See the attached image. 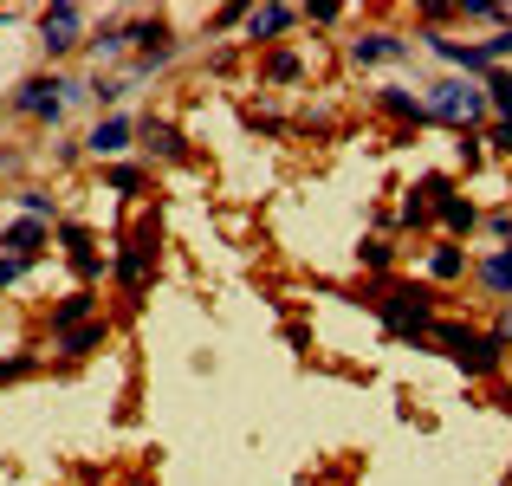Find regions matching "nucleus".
I'll use <instances>...</instances> for the list:
<instances>
[{
  "label": "nucleus",
  "mask_w": 512,
  "mask_h": 486,
  "mask_svg": "<svg viewBox=\"0 0 512 486\" xmlns=\"http://www.w3.org/2000/svg\"><path fill=\"white\" fill-rule=\"evenodd\" d=\"M376 318L389 337H415L422 344L435 331V286H376Z\"/></svg>",
  "instance_id": "nucleus-1"
},
{
  "label": "nucleus",
  "mask_w": 512,
  "mask_h": 486,
  "mask_svg": "<svg viewBox=\"0 0 512 486\" xmlns=\"http://www.w3.org/2000/svg\"><path fill=\"white\" fill-rule=\"evenodd\" d=\"M422 104H428V124H448V130H474L480 117H487L480 78H441V85L422 91Z\"/></svg>",
  "instance_id": "nucleus-2"
},
{
  "label": "nucleus",
  "mask_w": 512,
  "mask_h": 486,
  "mask_svg": "<svg viewBox=\"0 0 512 486\" xmlns=\"http://www.w3.org/2000/svg\"><path fill=\"white\" fill-rule=\"evenodd\" d=\"M428 337H435V344H448V357L461 363L467 376H493L506 363V350L493 344V331L480 337V331H467V324H454V318H435V331H428Z\"/></svg>",
  "instance_id": "nucleus-3"
},
{
  "label": "nucleus",
  "mask_w": 512,
  "mask_h": 486,
  "mask_svg": "<svg viewBox=\"0 0 512 486\" xmlns=\"http://www.w3.org/2000/svg\"><path fill=\"white\" fill-rule=\"evenodd\" d=\"M13 117H26V124H59L65 117V78L59 72H39V78H20V85H13Z\"/></svg>",
  "instance_id": "nucleus-4"
},
{
  "label": "nucleus",
  "mask_w": 512,
  "mask_h": 486,
  "mask_svg": "<svg viewBox=\"0 0 512 486\" xmlns=\"http://www.w3.org/2000/svg\"><path fill=\"white\" fill-rule=\"evenodd\" d=\"M150 273H156V234H130V240H117V253H111V279L130 292V305H143V286H150Z\"/></svg>",
  "instance_id": "nucleus-5"
},
{
  "label": "nucleus",
  "mask_w": 512,
  "mask_h": 486,
  "mask_svg": "<svg viewBox=\"0 0 512 486\" xmlns=\"http://www.w3.org/2000/svg\"><path fill=\"white\" fill-rule=\"evenodd\" d=\"M78 33H85V7H72V0L39 13V52H46V59H65V52L78 46Z\"/></svg>",
  "instance_id": "nucleus-6"
},
{
  "label": "nucleus",
  "mask_w": 512,
  "mask_h": 486,
  "mask_svg": "<svg viewBox=\"0 0 512 486\" xmlns=\"http://www.w3.org/2000/svg\"><path fill=\"white\" fill-rule=\"evenodd\" d=\"M409 59V39L389 33V26H370V33L350 39V65H402Z\"/></svg>",
  "instance_id": "nucleus-7"
},
{
  "label": "nucleus",
  "mask_w": 512,
  "mask_h": 486,
  "mask_svg": "<svg viewBox=\"0 0 512 486\" xmlns=\"http://www.w3.org/2000/svg\"><path fill=\"white\" fill-rule=\"evenodd\" d=\"M130 137H137V124L111 111V117H98V124H91V130H85V137H78V143H85V150L98 156V162H117V156L130 150Z\"/></svg>",
  "instance_id": "nucleus-8"
},
{
  "label": "nucleus",
  "mask_w": 512,
  "mask_h": 486,
  "mask_svg": "<svg viewBox=\"0 0 512 486\" xmlns=\"http://www.w3.org/2000/svg\"><path fill=\"white\" fill-rule=\"evenodd\" d=\"M46 240H52V227L46 221H26V214L13 227H0V253H7V260H26V266L46 253Z\"/></svg>",
  "instance_id": "nucleus-9"
},
{
  "label": "nucleus",
  "mask_w": 512,
  "mask_h": 486,
  "mask_svg": "<svg viewBox=\"0 0 512 486\" xmlns=\"http://www.w3.org/2000/svg\"><path fill=\"white\" fill-rule=\"evenodd\" d=\"M376 111H383V117H396V124H415V130L428 124L422 91H409V85H383V91H376Z\"/></svg>",
  "instance_id": "nucleus-10"
},
{
  "label": "nucleus",
  "mask_w": 512,
  "mask_h": 486,
  "mask_svg": "<svg viewBox=\"0 0 512 486\" xmlns=\"http://www.w3.org/2000/svg\"><path fill=\"white\" fill-rule=\"evenodd\" d=\"M428 279H435V286L467 279V247L461 240H435V247H428Z\"/></svg>",
  "instance_id": "nucleus-11"
},
{
  "label": "nucleus",
  "mask_w": 512,
  "mask_h": 486,
  "mask_svg": "<svg viewBox=\"0 0 512 486\" xmlns=\"http://www.w3.org/2000/svg\"><path fill=\"white\" fill-rule=\"evenodd\" d=\"M91 318H98V292H85V286L65 292V299L52 305V337H59V331H78V324H91Z\"/></svg>",
  "instance_id": "nucleus-12"
},
{
  "label": "nucleus",
  "mask_w": 512,
  "mask_h": 486,
  "mask_svg": "<svg viewBox=\"0 0 512 486\" xmlns=\"http://www.w3.org/2000/svg\"><path fill=\"white\" fill-rule=\"evenodd\" d=\"M435 214H441V227H448V240H461V234H474V227H480V208L467 195H454V188L435 201Z\"/></svg>",
  "instance_id": "nucleus-13"
},
{
  "label": "nucleus",
  "mask_w": 512,
  "mask_h": 486,
  "mask_svg": "<svg viewBox=\"0 0 512 486\" xmlns=\"http://www.w3.org/2000/svg\"><path fill=\"white\" fill-rule=\"evenodd\" d=\"M299 26V7H247V39H279Z\"/></svg>",
  "instance_id": "nucleus-14"
},
{
  "label": "nucleus",
  "mask_w": 512,
  "mask_h": 486,
  "mask_svg": "<svg viewBox=\"0 0 512 486\" xmlns=\"http://www.w3.org/2000/svg\"><path fill=\"white\" fill-rule=\"evenodd\" d=\"M143 143H150V156H163V162H188V143H182V130L163 124V117H143Z\"/></svg>",
  "instance_id": "nucleus-15"
},
{
  "label": "nucleus",
  "mask_w": 512,
  "mask_h": 486,
  "mask_svg": "<svg viewBox=\"0 0 512 486\" xmlns=\"http://www.w3.org/2000/svg\"><path fill=\"white\" fill-rule=\"evenodd\" d=\"M474 279L493 292V299H512V240H506L500 253H487V260L474 266Z\"/></svg>",
  "instance_id": "nucleus-16"
},
{
  "label": "nucleus",
  "mask_w": 512,
  "mask_h": 486,
  "mask_svg": "<svg viewBox=\"0 0 512 486\" xmlns=\"http://www.w3.org/2000/svg\"><path fill=\"white\" fill-rule=\"evenodd\" d=\"M85 52H91V59H124V52H130V20H104L98 33L85 39Z\"/></svg>",
  "instance_id": "nucleus-17"
},
{
  "label": "nucleus",
  "mask_w": 512,
  "mask_h": 486,
  "mask_svg": "<svg viewBox=\"0 0 512 486\" xmlns=\"http://www.w3.org/2000/svg\"><path fill=\"white\" fill-rule=\"evenodd\" d=\"M104 331H111V324H104V318H91V324H78V331H59L52 344H59V357H91V350L104 344Z\"/></svg>",
  "instance_id": "nucleus-18"
},
{
  "label": "nucleus",
  "mask_w": 512,
  "mask_h": 486,
  "mask_svg": "<svg viewBox=\"0 0 512 486\" xmlns=\"http://www.w3.org/2000/svg\"><path fill=\"white\" fill-rule=\"evenodd\" d=\"M13 201H20V214H26V221H59V195H52V188H33V182H26V188H13Z\"/></svg>",
  "instance_id": "nucleus-19"
},
{
  "label": "nucleus",
  "mask_w": 512,
  "mask_h": 486,
  "mask_svg": "<svg viewBox=\"0 0 512 486\" xmlns=\"http://www.w3.org/2000/svg\"><path fill=\"white\" fill-rule=\"evenodd\" d=\"M59 247H65V260H72V266L98 260V240H91V227H85V221H65V227H59Z\"/></svg>",
  "instance_id": "nucleus-20"
},
{
  "label": "nucleus",
  "mask_w": 512,
  "mask_h": 486,
  "mask_svg": "<svg viewBox=\"0 0 512 486\" xmlns=\"http://www.w3.org/2000/svg\"><path fill=\"white\" fill-rule=\"evenodd\" d=\"M480 91H487V111H500V124H512V72L506 65H493Z\"/></svg>",
  "instance_id": "nucleus-21"
},
{
  "label": "nucleus",
  "mask_w": 512,
  "mask_h": 486,
  "mask_svg": "<svg viewBox=\"0 0 512 486\" xmlns=\"http://www.w3.org/2000/svg\"><path fill=\"white\" fill-rule=\"evenodd\" d=\"M260 72H266V85H299V78H305V59H299V52H273Z\"/></svg>",
  "instance_id": "nucleus-22"
},
{
  "label": "nucleus",
  "mask_w": 512,
  "mask_h": 486,
  "mask_svg": "<svg viewBox=\"0 0 512 486\" xmlns=\"http://www.w3.org/2000/svg\"><path fill=\"white\" fill-rule=\"evenodd\" d=\"M143 182H150V175H143V162H111V169H104V188H117V195H137Z\"/></svg>",
  "instance_id": "nucleus-23"
},
{
  "label": "nucleus",
  "mask_w": 512,
  "mask_h": 486,
  "mask_svg": "<svg viewBox=\"0 0 512 486\" xmlns=\"http://www.w3.org/2000/svg\"><path fill=\"white\" fill-rule=\"evenodd\" d=\"M85 98L111 111V104H124V98H130V85H124V78H85Z\"/></svg>",
  "instance_id": "nucleus-24"
},
{
  "label": "nucleus",
  "mask_w": 512,
  "mask_h": 486,
  "mask_svg": "<svg viewBox=\"0 0 512 486\" xmlns=\"http://www.w3.org/2000/svg\"><path fill=\"white\" fill-rule=\"evenodd\" d=\"M357 260L370 266V273H389V266H396V247H389V240H363V247H357Z\"/></svg>",
  "instance_id": "nucleus-25"
},
{
  "label": "nucleus",
  "mask_w": 512,
  "mask_h": 486,
  "mask_svg": "<svg viewBox=\"0 0 512 486\" xmlns=\"http://www.w3.org/2000/svg\"><path fill=\"white\" fill-rule=\"evenodd\" d=\"M33 370H39L33 350H13V357H0V383H20V376H33Z\"/></svg>",
  "instance_id": "nucleus-26"
},
{
  "label": "nucleus",
  "mask_w": 512,
  "mask_h": 486,
  "mask_svg": "<svg viewBox=\"0 0 512 486\" xmlns=\"http://www.w3.org/2000/svg\"><path fill=\"white\" fill-rule=\"evenodd\" d=\"M480 52H487V65H506L512 59V26H500L493 39H480Z\"/></svg>",
  "instance_id": "nucleus-27"
},
{
  "label": "nucleus",
  "mask_w": 512,
  "mask_h": 486,
  "mask_svg": "<svg viewBox=\"0 0 512 486\" xmlns=\"http://www.w3.org/2000/svg\"><path fill=\"white\" fill-rule=\"evenodd\" d=\"M454 156H461L467 169H480V156H487V143H480L474 130H461V143H454Z\"/></svg>",
  "instance_id": "nucleus-28"
},
{
  "label": "nucleus",
  "mask_w": 512,
  "mask_h": 486,
  "mask_svg": "<svg viewBox=\"0 0 512 486\" xmlns=\"http://www.w3.org/2000/svg\"><path fill=\"white\" fill-rule=\"evenodd\" d=\"M26 273H33V266H26V260H7V253H0V292H7V286H20Z\"/></svg>",
  "instance_id": "nucleus-29"
},
{
  "label": "nucleus",
  "mask_w": 512,
  "mask_h": 486,
  "mask_svg": "<svg viewBox=\"0 0 512 486\" xmlns=\"http://www.w3.org/2000/svg\"><path fill=\"white\" fill-rule=\"evenodd\" d=\"M299 20H312V26H338V20H344V7H331V0H325V7H305Z\"/></svg>",
  "instance_id": "nucleus-30"
},
{
  "label": "nucleus",
  "mask_w": 512,
  "mask_h": 486,
  "mask_svg": "<svg viewBox=\"0 0 512 486\" xmlns=\"http://www.w3.org/2000/svg\"><path fill=\"white\" fill-rule=\"evenodd\" d=\"M487 234H493V240H512V208H500V214H487Z\"/></svg>",
  "instance_id": "nucleus-31"
},
{
  "label": "nucleus",
  "mask_w": 512,
  "mask_h": 486,
  "mask_svg": "<svg viewBox=\"0 0 512 486\" xmlns=\"http://www.w3.org/2000/svg\"><path fill=\"white\" fill-rule=\"evenodd\" d=\"M480 143H493V150H500V156H512V124H493V130H487V137H480Z\"/></svg>",
  "instance_id": "nucleus-32"
},
{
  "label": "nucleus",
  "mask_w": 512,
  "mask_h": 486,
  "mask_svg": "<svg viewBox=\"0 0 512 486\" xmlns=\"http://www.w3.org/2000/svg\"><path fill=\"white\" fill-rule=\"evenodd\" d=\"M493 344H500V350L512 344V305H506V312H500V324H493Z\"/></svg>",
  "instance_id": "nucleus-33"
},
{
  "label": "nucleus",
  "mask_w": 512,
  "mask_h": 486,
  "mask_svg": "<svg viewBox=\"0 0 512 486\" xmlns=\"http://www.w3.org/2000/svg\"><path fill=\"white\" fill-rule=\"evenodd\" d=\"M26 169V156L20 150H0V175H20Z\"/></svg>",
  "instance_id": "nucleus-34"
},
{
  "label": "nucleus",
  "mask_w": 512,
  "mask_h": 486,
  "mask_svg": "<svg viewBox=\"0 0 512 486\" xmlns=\"http://www.w3.org/2000/svg\"><path fill=\"white\" fill-rule=\"evenodd\" d=\"M506 486H512V474H506Z\"/></svg>",
  "instance_id": "nucleus-35"
}]
</instances>
